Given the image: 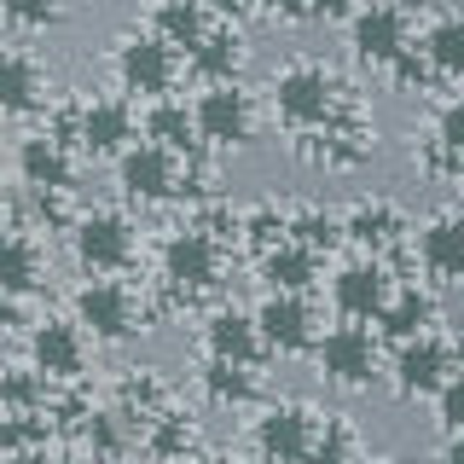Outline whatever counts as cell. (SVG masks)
Segmentation results:
<instances>
[{"label":"cell","instance_id":"cell-23","mask_svg":"<svg viewBox=\"0 0 464 464\" xmlns=\"http://www.w3.org/2000/svg\"><path fill=\"white\" fill-rule=\"evenodd\" d=\"M244 64V35L238 29H203L198 47H192V70L203 82H232Z\"/></svg>","mask_w":464,"mask_h":464},{"label":"cell","instance_id":"cell-36","mask_svg":"<svg viewBox=\"0 0 464 464\" xmlns=\"http://www.w3.org/2000/svg\"><path fill=\"white\" fill-rule=\"evenodd\" d=\"M180 441H192V430H186L180 418H169V424L151 435V453H174V447H180Z\"/></svg>","mask_w":464,"mask_h":464},{"label":"cell","instance_id":"cell-16","mask_svg":"<svg viewBox=\"0 0 464 464\" xmlns=\"http://www.w3.org/2000/svg\"><path fill=\"white\" fill-rule=\"evenodd\" d=\"M76 140H82L87 157H116L134 140V111H128V99H93V105L76 116Z\"/></svg>","mask_w":464,"mask_h":464},{"label":"cell","instance_id":"cell-25","mask_svg":"<svg viewBox=\"0 0 464 464\" xmlns=\"http://www.w3.org/2000/svg\"><path fill=\"white\" fill-rule=\"evenodd\" d=\"M418 58H424V70H435V76H459L464 70V18L459 12H441V18L430 24Z\"/></svg>","mask_w":464,"mask_h":464},{"label":"cell","instance_id":"cell-6","mask_svg":"<svg viewBox=\"0 0 464 464\" xmlns=\"http://www.w3.org/2000/svg\"><path fill=\"white\" fill-rule=\"evenodd\" d=\"M447 377H459L453 372V348L435 337V331H418V337L401 343V354H395V389H401L406 401H430Z\"/></svg>","mask_w":464,"mask_h":464},{"label":"cell","instance_id":"cell-27","mask_svg":"<svg viewBox=\"0 0 464 464\" xmlns=\"http://www.w3.org/2000/svg\"><path fill=\"white\" fill-rule=\"evenodd\" d=\"M209 29V12H203V0H163L157 6V29L151 35L163 41V47H198V35Z\"/></svg>","mask_w":464,"mask_h":464},{"label":"cell","instance_id":"cell-1","mask_svg":"<svg viewBox=\"0 0 464 464\" xmlns=\"http://www.w3.org/2000/svg\"><path fill=\"white\" fill-rule=\"evenodd\" d=\"M267 99H273V116H279L285 128H319L337 111V82L319 64H285L279 76H273Z\"/></svg>","mask_w":464,"mask_h":464},{"label":"cell","instance_id":"cell-15","mask_svg":"<svg viewBox=\"0 0 464 464\" xmlns=\"http://www.w3.org/2000/svg\"><path fill=\"white\" fill-rule=\"evenodd\" d=\"M418 267H424L435 285H453L464 273V221L453 209L424 221V232H418Z\"/></svg>","mask_w":464,"mask_h":464},{"label":"cell","instance_id":"cell-11","mask_svg":"<svg viewBox=\"0 0 464 464\" xmlns=\"http://www.w3.org/2000/svg\"><path fill=\"white\" fill-rule=\"evenodd\" d=\"M261 348H279V354H302L314 348V308L308 296H285V290H267V302L250 314Z\"/></svg>","mask_w":464,"mask_h":464},{"label":"cell","instance_id":"cell-41","mask_svg":"<svg viewBox=\"0 0 464 464\" xmlns=\"http://www.w3.org/2000/svg\"><path fill=\"white\" fill-rule=\"evenodd\" d=\"M192 464H232V459H215V453H209V459H192Z\"/></svg>","mask_w":464,"mask_h":464},{"label":"cell","instance_id":"cell-5","mask_svg":"<svg viewBox=\"0 0 464 464\" xmlns=\"http://www.w3.org/2000/svg\"><path fill=\"white\" fill-rule=\"evenodd\" d=\"M348 47L354 58H366V64H395L406 47V12L395 0H366V6L348 12Z\"/></svg>","mask_w":464,"mask_h":464},{"label":"cell","instance_id":"cell-22","mask_svg":"<svg viewBox=\"0 0 464 464\" xmlns=\"http://www.w3.org/2000/svg\"><path fill=\"white\" fill-rule=\"evenodd\" d=\"M41 70L24 53H0V116H29L41 105Z\"/></svg>","mask_w":464,"mask_h":464},{"label":"cell","instance_id":"cell-24","mask_svg":"<svg viewBox=\"0 0 464 464\" xmlns=\"http://www.w3.org/2000/svg\"><path fill=\"white\" fill-rule=\"evenodd\" d=\"M145 140L151 145H163L169 157H192L198 151V128H192V111L186 105H174V99H157L151 111H145Z\"/></svg>","mask_w":464,"mask_h":464},{"label":"cell","instance_id":"cell-31","mask_svg":"<svg viewBox=\"0 0 464 464\" xmlns=\"http://www.w3.org/2000/svg\"><path fill=\"white\" fill-rule=\"evenodd\" d=\"M308 464H360V447H354V430H348V424H325V430H314V447H308Z\"/></svg>","mask_w":464,"mask_h":464},{"label":"cell","instance_id":"cell-33","mask_svg":"<svg viewBox=\"0 0 464 464\" xmlns=\"http://www.w3.org/2000/svg\"><path fill=\"white\" fill-rule=\"evenodd\" d=\"M0 18L18 29H47L64 18V0H0Z\"/></svg>","mask_w":464,"mask_h":464},{"label":"cell","instance_id":"cell-9","mask_svg":"<svg viewBox=\"0 0 464 464\" xmlns=\"http://www.w3.org/2000/svg\"><path fill=\"white\" fill-rule=\"evenodd\" d=\"M163 279L174 290H186V296H192V290H209L221 279V244H215L203 227H180L163 244Z\"/></svg>","mask_w":464,"mask_h":464},{"label":"cell","instance_id":"cell-7","mask_svg":"<svg viewBox=\"0 0 464 464\" xmlns=\"http://www.w3.org/2000/svg\"><path fill=\"white\" fill-rule=\"evenodd\" d=\"M174 180H180V157H169L163 145H122L116 151V186H122V198L134 203H163L174 192Z\"/></svg>","mask_w":464,"mask_h":464},{"label":"cell","instance_id":"cell-17","mask_svg":"<svg viewBox=\"0 0 464 464\" xmlns=\"http://www.w3.org/2000/svg\"><path fill=\"white\" fill-rule=\"evenodd\" d=\"M401 232H406L401 209L383 203V198H360L354 209H348V221H343V238H354L366 256H383L389 244H401Z\"/></svg>","mask_w":464,"mask_h":464},{"label":"cell","instance_id":"cell-4","mask_svg":"<svg viewBox=\"0 0 464 464\" xmlns=\"http://www.w3.org/2000/svg\"><path fill=\"white\" fill-rule=\"evenodd\" d=\"M70 244H76V261L87 273H122L134 261V227L116 209H93L70 227Z\"/></svg>","mask_w":464,"mask_h":464},{"label":"cell","instance_id":"cell-34","mask_svg":"<svg viewBox=\"0 0 464 464\" xmlns=\"http://www.w3.org/2000/svg\"><path fill=\"white\" fill-rule=\"evenodd\" d=\"M82 441L93 447V453L116 459V453H122V441H128V435H122V418H116V412H87V424H82Z\"/></svg>","mask_w":464,"mask_h":464},{"label":"cell","instance_id":"cell-39","mask_svg":"<svg viewBox=\"0 0 464 464\" xmlns=\"http://www.w3.org/2000/svg\"><path fill=\"white\" fill-rule=\"evenodd\" d=\"M18 325V296H0V331Z\"/></svg>","mask_w":464,"mask_h":464},{"label":"cell","instance_id":"cell-30","mask_svg":"<svg viewBox=\"0 0 464 464\" xmlns=\"http://www.w3.org/2000/svg\"><path fill=\"white\" fill-rule=\"evenodd\" d=\"M0 406H12V418H35V406H47V377L41 372L0 377Z\"/></svg>","mask_w":464,"mask_h":464},{"label":"cell","instance_id":"cell-8","mask_svg":"<svg viewBox=\"0 0 464 464\" xmlns=\"http://www.w3.org/2000/svg\"><path fill=\"white\" fill-rule=\"evenodd\" d=\"M134 296H128V285H116V279H93V285H82L76 290V331H93L99 343H122V337H134Z\"/></svg>","mask_w":464,"mask_h":464},{"label":"cell","instance_id":"cell-37","mask_svg":"<svg viewBox=\"0 0 464 464\" xmlns=\"http://www.w3.org/2000/svg\"><path fill=\"white\" fill-rule=\"evenodd\" d=\"M354 6H360V0H308V12H314V18H348Z\"/></svg>","mask_w":464,"mask_h":464},{"label":"cell","instance_id":"cell-14","mask_svg":"<svg viewBox=\"0 0 464 464\" xmlns=\"http://www.w3.org/2000/svg\"><path fill=\"white\" fill-rule=\"evenodd\" d=\"M29 360H35V372L47 377V383H70V377H82V366H87V337L70 319H41L35 337H29Z\"/></svg>","mask_w":464,"mask_h":464},{"label":"cell","instance_id":"cell-38","mask_svg":"<svg viewBox=\"0 0 464 464\" xmlns=\"http://www.w3.org/2000/svg\"><path fill=\"white\" fill-rule=\"evenodd\" d=\"M0 464H53L47 453H41V447H18V453H6Z\"/></svg>","mask_w":464,"mask_h":464},{"label":"cell","instance_id":"cell-21","mask_svg":"<svg viewBox=\"0 0 464 464\" xmlns=\"http://www.w3.org/2000/svg\"><path fill=\"white\" fill-rule=\"evenodd\" d=\"M435 319H441V308H435V296L430 290H418V285H406V290H389V302L377 308V325H383V337H418V331H430Z\"/></svg>","mask_w":464,"mask_h":464},{"label":"cell","instance_id":"cell-19","mask_svg":"<svg viewBox=\"0 0 464 464\" xmlns=\"http://www.w3.org/2000/svg\"><path fill=\"white\" fill-rule=\"evenodd\" d=\"M18 174H24V186H35V192H64L70 186V151H64V140H53V134H29L18 145Z\"/></svg>","mask_w":464,"mask_h":464},{"label":"cell","instance_id":"cell-2","mask_svg":"<svg viewBox=\"0 0 464 464\" xmlns=\"http://www.w3.org/2000/svg\"><path fill=\"white\" fill-rule=\"evenodd\" d=\"M192 128H198V140H209V145H244L256 134L250 93H244L238 82H209L192 105Z\"/></svg>","mask_w":464,"mask_h":464},{"label":"cell","instance_id":"cell-40","mask_svg":"<svg viewBox=\"0 0 464 464\" xmlns=\"http://www.w3.org/2000/svg\"><path fill=\"white\" fill-rule=\"evenodd\" d=\"M250 6H261V12H279V6H285V0H250Z\"/></svg>","mask_w":464,"mask_h":464},{"label":"cell","instance_id":"cell-13","mask_svg":"<svg viewBox=\"0 0 464 464\" xmlns=\"http://www.w3.org/2000/svg\"><path fill=\"white\" fill-rule=\"evenodd\" d=\"M389 267L377 256H360L348 261V267H337V279H331V302H337L343 319H377V308L389 302Z\"/></svg>","mask_w":464,"mask_h":464},{"label":"cell","instance_id":"cell-3","mask_svg":"<svg viewBox=\"0 0 464 464\" xmlns=\"http://www.w3.org/2000/svg\"><path fill=\"white\" fill-rule=\"evenodd\" d=\"M314 360H319V377L337 389H366L377 377V343L360 325H337L325 337H314Z\"/></svg>","mask_w":464,"mask_h":464},{"label":"cell","instance_id":"cell-20","mask_svg":"<svg viewBox=\"0 0 464 464\" xmlns=\"http://www.w3.org/2000/svg\"><path fill=\"white\" fill-rule=\"evenodd\" d=\"M261 279H267V290H285V296H308L319 279V256L285 238L273 250H261Z\"/></svg>","mask_w":464,"mask_h":464},{"label":"cell","instance_id":"cell-28","mask_svg":"<svg viewBox=\"0 0 464 464\" xmlns=\"http://www.w3.org/2000/svg\"><path fill=\"white\" fill-rule=\"evenodd\" d=\"M203 395L215 406H244V401H256V372L232 366V360H209L203 366Z\"/></svg>","mask_w":464,"mask_h":464},{"label":"cell","instance_id":"cell-32","mask_svg":"<svg viewBox=\"0 0 464 464\" xmlns=\"http://www.w3.org/2000/svg\"><path fill=\"white\" fill-rule=\"evenodd\" d=\"M435 157H441L447 169L464 157V105H459V99H447L441 116H435Z\"/></svg>","mask_w":464,"mask_h":464},{"label":"cell","instance_id":"cell-35","mask_svg":"<svg viewBox=\"0 0 464 464\" xmlns=\"http://www.w3.org/2000/svg\"><path fill=\"white\" fill-rule=\"evenodd\" d=\"M430 401H435V412H441V430L459 435V424H464V383H459V377H447Z\"/></svg>","mask_w":464,"mask_h":464},{"label":"cell","instance_id":"cell-29","mask_svg":"<svg viewBox=\"0 0 464 464\" xmlns=\"http://www.w3.org/2000/svg\"><path fill=\"white\" fill-rule=\"evenodd\" d=\"M285 232H296L290 244H302V250H314V256H325V250H337V244H343V221H337V215H325V209H302L296 221H285Z\"/></svg>","mask_w":464,"mask_h":464},{"label":"cell","instance_id":"cell-18","mask_svg":"<svg viewBox=\"0 0 464 464\" xmlns=\"http://www.w3.org/2000/svg\"><path fill=\"white\" fill-rule=\"evenodd\" d=\"M203 348H209V360H232V366H256L261 354V337L250 325V314L238 308H215L209 325H203Z\"/></svg>","mask_w":464,"mask_h":464},{"label":"cell","instance_id":"cell-12","mask_svg":"<svg viewBox=\"0 0 464 464\" xmlns=\"http://www.w3.org/2000/svg\"><path fill=\"white\" fill-rule=\"evenodd\" d=\"M314 412L302 406H273V412L256 418V453L267 464H308V447H314Z\"/></svg>","mask_w":464,"mask_h":464},{"label":"cell","instance_id":"cell-10","mask_svg":"<svg viewBox=\"0 0 464 464\" xmlns=\"http://www.w3.org/2000/svg\"><path fill=\"white\" fill-rule=\"evenodd\" d=\"M174 47H163L157 35H128L116 47V82L122 93H145V99H163L174 87Z\"/></svg>","mask_w":464,"mask_h":464},{"label":"cell","instance_id":"cell-26","mask_svg":"<svg viewBox=\"0 0 464 464\" xmlns=\"http://www.w3.org/2000/svg\"><path fill=\"white\" fill-rule=\"evenodd\" d=\"M41 285V256L18 232H0V296H29Z\"/></svg>","mask_w":464,"mask_h":464}]
</instances>
